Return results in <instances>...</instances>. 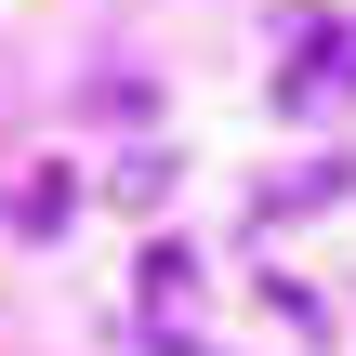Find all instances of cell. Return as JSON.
<instances>
[{
  "mask_svg": "<svg viewBox=\"0 0 356 356\" xmlns=\"http://www.w3.org/2000/svg\"><path fill=\"white\" fill-rule=\"evenodd\" d=\"M66 211H79V159H13L0 172V225L13 238H66Z\"/></svg>",
  "mask_w": 356,
  "mask_h": 356,
  "instance_id": "obj_2",
  "label": "cell"
},
{
  "mask_svg": "<svg viewBox=\"0 0 356 356\" xmlns=\"http://www.w3.org/2000/svg\"><path fill=\"white\" fill-rule=\"evenodd\" d=\"M343 79H356V40H343V26H330L317 0L277 13V106H330Z\"/></svg>",
  "mask_w": 356,
  "mask_h": 356,
  "instance_id": "obj_1",
  "label": "cell"
},
{
  "mask_svg": "<svg viewBox=\"0 0 356 356\" xmlns=\"http://www.w3.org/2000/svg\"><path fill=\"white\" fill-rule=\"evenodd\" d=\"M185 317H198V264H185V251H172V238H159V251H145V330H159V343H172V330H185Z\"/></svg>",
  "mask_w": 356,
  "mask_h": 356,
  "instance_id": "obj_3",
  "label": "cell"
}]
</instances>
